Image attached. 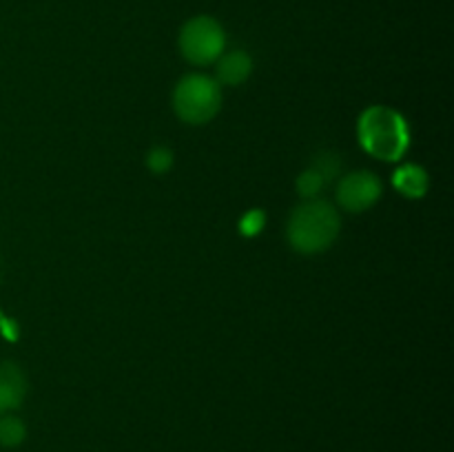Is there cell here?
Instances as JSON below:
<instances>
[{
  "instance_id": "obj_1",
  "label": "cell",
  "mask_w": 454,
  "mask_h": 452,
  "mask_svg": "<svg viewBox=\"0 0 454 452\" xmlns=\"http://www.w3.org/2000/svg\"><path fill=\"white\" fill-rule=\"evenodd\" d=\"M359 144L372 158L395 162L411 144V129L402 113L390 106H371L362 113L357 124Z\"/></svg>"
},
{
  "instance_id": "obj_2",
  "label": "cell",
  "mask_w": 454,
  "mask_h": 452,
  "mask_svg": "<svg viewBox=\"0 0 454 452\" xmlns=\"http://www.w3.org/2000/svg\"><path fill=\"white\" fill-rule=\"evenodd\" d=\"M340 215L324 199H309L291 213L286 224L288 242L295 251L313 255L331 246L340 235Z\"/></svg>"
},
{
  "instance_id": "obj_3",
  "label": "cell",
  "mask_w": 454,
  "mask_h": 452,
  "mask_svg": "<svg viewBox=\"0 0 454 452\" xmlns=\"http://www.w3.org/2000/svg\"><path fill=\"white\" fill-rule=\"evenodd\" d=\"M222 106V87L215 78L191 74L177 82L173 91V109L186 124H204L217 115Z\"/></svg>"
},
{
  "instance_id": "obj_4",
  "label": "cell",
  "mask_w": 454,
  "mask_h": 452,
  "mask_svg": "<svg viewBox=\"0 0 454 452\" xmlns=\"http://www.w3.org/2000/svg\"><path fill=\"white\" fill-rule=\"evenodd\" d=\"M226 34L211 16L191 18L180 31V51L193 65H211L224 53Z\"/></svg>"
},
{
  "instance_id": "obj_5",
  "label": "cell",
  "mask_w": 454,
  "mask_h": 452,
  "mask_svg": "<svg viewBox=\"0 0 454 452\" xmlns=\"http://www.w3.org/2000/svg\"><path fill=\"white\" fill-rule=\"evenodd\" d=\"M337 202L341 208L350 213L368 211L377 199L381 198V182L375 173L371 171H355L341 177L337 184Z\"/></svg>"
},
{
  "instance_id": "obj_6",
  "label": "cell",
  "mask_w": 454,
  "mask_h": 452,
  "mask_svg": "<svg viewBox=\"0 0 454 452\" xmlns=\"http://www.w3.org/2000/svg\"><path fill=\"white\" fill-rule=\"evenodd\" d=\"M27 394V381L20 368L12 362L0 363V412L13 410Z\"/></svg>"
},
{
  "instance_id": "obj_7",
  "label": "cell",
  "mask_w": 454,
  "mask_h": 452,
  "mask_svg": "<svg viewBox=\"0 0 454 452\" xmlns=\"http://www.w3.org/2000/svg\"><path fill=\"white\" fill-rule=\"evenodd\" d=\"M217 84H229V87H238V84H242L244 80L251 75L253 71V60L251 56H248L247 51H242V49H235V51H229V53H222L220 58H217Z\"/></svg>"
},
{
  "instance_id": "obj_8",
  "label": "cell",
  "mask_w": 454,
  "mask_h": 452,
  "mask_svg": "<svg viewBox=\"0 0 454 452\" xmlns=\"http://www.w3.org/2000/svg\"><path fill=\"white\" fill-rule=\"evenodd\" d=\"M393 184L406 198H421L428 191V175L417 164H403L393 175Z\"/></svg>"
},
{
  "instance_id": "obj_9",
  "label": "cell",
  "mask_w": 454,
  "mask_h": 452,
  "mask_svg": "<svg viewBox=\"0 0 454 452\" xmlns=\"http://www.w3.org/2000/svg\"><path fill=\"white\" fill-rule=\"evenodd\" d=\"M25 434L27 428L18 417L7 415L0 419V443H3L4 448L20 446V443L25 441Z\"/></svg>"
},
{
  "instance_id": "obj_10",
  "label": "cell",
  "mask_w": 454,
  "mask_h": 452,
  "mask_svg": "<svg viewBox=\"0 0 454 452\" xmlns=\"http://www.w3.org/2000/svg\"><path fill=\"white\" fill-rule=\"evenodd\" d=\"M324 184H326V180H324L317 171H313V168H306V171L297 177V191H300L301 198L306 199H313L315 195L324 189Z\"/></svg>"
},
{
  "instance_id": "obj_11",
  "label": "cell",
  "mask_w": 454,
  "mask_h": 452,
  "mask_svg": "<svg viewBox=\"0 0 454 452\" xmlns=\"http://www.w3.org/2000/svg\"><path fill=\"white\" fill-rule=\"evenodd\" d=\"M310 168H313V171H317L326 182H331L333 177H337V173H340L341 160L337 153H328L326 151V153H319L317 158L313 160Z\"/></svg>"
},
{
  "instance_id": "obj_12",
  "label": "cell",
  "mask_w": 454,
  "mask_h": 452,
  "mask_svg": "<svg viewBox=\"0 0 454 452\" xmlns=\"http://www.w3.org/2000/svg\"><path fill=\"white\" fill-rule=\"evenodd\" d=\"M146 162H149V168L153 173H164L173 164V153L168 149L158 146V149L151 151L149 158H146Z\"/></svg>"
},
{
  "instance_id": "obj_13",
  "label": "cell",
  "mask_w": 454,
  "mask_h": 452,
  "mask_svg": "<svg viewBox=\"0 0 454 452\" xmlns=\"http://www.w3.org/2000/svg\"><path fill=\"white\" fill-rule=\"evenodd\" d=\"M262 224H264V213L251 211V213H248V215L242 220V233H247V235L260 233Z\"/></svg>"
}]
</instances>
